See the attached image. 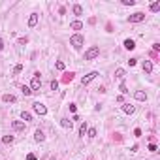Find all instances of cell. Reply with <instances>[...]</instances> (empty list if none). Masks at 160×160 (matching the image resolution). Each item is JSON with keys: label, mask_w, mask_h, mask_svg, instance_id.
Returning a JSON list of instances; mask_svg holds the SVG:
<instances>
[{"label": "cell", "mask_w": 160, "mask_h": 160, "mask_svg": "<svg viewBox=\"0 0 160 160\" xmlns=\"http://www.w3.org/2000/svg\"><path fill=\"white\" fill-rule=\"evenodd\" d=\"M136 62H138V58H130V61H128V64H130V66H136Z\"/></svg>", "instance_id": "cell-36"}, {"label": "cell", "mask_w": 160, "mask_h": 160, "mask_svg": "<svg viewBox=\"0 0 160 160\" xmlns=\"http://www.w3.org/2000/svg\"><path fill=\"white\" fill-rule=\"evenodd\" d=\"M34 139H36L38 143H42L43 139H45V134H43L42 130H36V132H34Z\"/></svg>", "instance_id": "cell-11"}, {"label": "cell", "mask_w": 160, "mask_h": 160, "mask_svg": "<svg viewBox=\"0 0 160 160\" xmlns=\"http://www.w3.org/2000/svg\"><path fill=\"white\" fill-rule=\"evenodd\" d=\"M55 68H57V70H61V72H62L64 68H66V64H64L62 61H57V64H55Z\"/></svg>", "instance_id": "cell-25"}, {"label": "cell", "mask_w": 160, "mask_h": 160, "mask_svg": "<svg viewBox=\"0 0 160 160\" xmlns=\"http://www.w3.org/2000/svg\"><path fill=\"white\" fill-rule=\"evenodd\" d=\"M36 25H38V13H30V17H29V26H30V29H34Z\"/></svg>", "instance_id": "cell-9"}, {"label": "cell", "mask_w": 160, "mask_h": 160, "mask_svg": "<svg viewBox=\"0 0 160 160\" xmlns=\"http://www.w3.org/2000/svg\"><path fill=\"white\" fill-rule=\"evenodd\" d=\"M125 49H128V51H132V49H136V42L134 40H125Z\"/></svg>", "instance_id": "cell-12"}, {"label": "cell", "mask_w": 160, "mask_h": 160, "mask_svg": "<svg viewBox=\"0 0 160 160\" xmlns=\"http://www.w3.org/2000/svg\"><path fill=\"white\" fill-rule=\"evenodd\" d=\"M87 136H89V138H94L96 136V128H89V130H87Z\"/></svg>", "instance_id": "cell-28"}, {"label": "cell", "mask_w": 160, "mask_h": 160, "mask_svg": "<svg viewBox=\"0 0 160 160\" xmlns=\"http://www.w3.org/2000/svg\"><path fill=\"white\" fill-rule=\"evenodd\" d=\"M153 49L154 51H160V43H153Z\"/></svg>", "instance_id": "cell-37"}, {"label": "cell", "mask_w": 160, "mask_h": 160, "mask_svg": "<svg viewBox=\"0 0 160 160\" xmlns=\"http://www.w3.org/2000/svg\"><path fill=\"white\" fill-rule=\"evenodd\" d=\"M119 90H121V93H122V94H126V93H128V89H126V85H125V81H122V83H121V87H119Z\"/></svg>", "instance_id": "cell-29"}, {"label": "cell", "mask_w": 160, "mask_h": 160, "mask_svg": "<svg viewBox=\"0 0 160 160\" xmlns=\"http://www.w3.org/2000/svg\"><path fill=\"white\" fill-rule=\"evenodd\" d=\"M87 130H89V126H87V122H81V126H79V138H85Z\"/></svg>", "instance_id": "cell-15"}, {"label": "cell", "mask_w": 160, "mask_h": 160, "mask_svg": "<svg viewBox=\"0 0 160 160\" xmlns=\"http://www.w3.org/2000/svg\"><path fill=\"white\" fill-rule=\"evenodd\" d=\"M143 72H145V74H151V72H153V62H151V61L143 62Z\"/></svg>", "instance_id": "cell-13"}, {"label": "cell", "mask_w": 160, "mask_h": 160, "mask_svg": "<svg viewBox=\"0 0 160 160\" xmlns=\"http://www.w3.org/2000/svg\"><path fill=\"white\" fill-rule=\"evenodd\" d=\"M2 100H4L6 104H8V102H15V96H13V94H4Z\"/></svg>", "instance_id": "cell-21"}, {"label": "cell", "mask_w": 160, "mask_h": 160, "mask_svg": "<svg viewBox=\"0 0 160 160\" xmlns=\"http://www.w3.org/2000/svg\"><path fill=\"white\" fill-rule=\"evenodd\" d=\"M13 139H15L13 136H4V138H2V141L6 143V145H10V143H13Z\"/></svg>", "instance_id": "cell-23"}, {"label": "cell", "mask_w": 160, "mask_h": 160, "mask_svg": "<svg viewBox=\"0 0 160 160\" xmlns=\"http://www.w3.org/2000/svg\"><path fill=\"white\" fill-rule=\"evenodd\" d=\"M70 111L75 115V111H77V106H75V104H70Z\"/></svg>", "instance_id": "cell-33"}, {"label": "cell", "mask_w": 160, "mask_h": 160, "mask_svg": "<svg viewBox=\"0 0 160 160\" xmlns=\"http://www.w3.org/2000/svg\"><path fill=\"white\" fill-rule=\"evenodd\" d=\"M115 77H119V79H121V81H125V77H126V72L122 70V68H119V70L115 72Z\"/></svg>", "instance_id": "cell-17"}, {"label": "cell", "mask_w": 160, "mask_h": 160, "mask_svg": "<svg viewBox=\"0 0 160 160\" xmlns=\"http://www.w3.org/2000/svg\"><path fill=\"white\" fill-rule=\"evenodd\" d=\"M21 90H23V94H25V96H30V94H32L30 87H26V85H23V87H21Z\"/></svg>", "instance_id": "cell-24"}, {"label": "cell", "mask_w": 160, "mask_h": 160, "mask_svg": "<svg viewBox=\"0 0 160 160\" xmlns=\"http://www.w3.org/2000/svg\"><path fill=\"white\" fill-rule=\"evenodd\" d=\"M26 160H38V158H36V154L30 153V154H26Z\"/></svg>", "instance_id": "cell-34"}, {"label": "cell", "mask_w": 160, "mask_h": 160, "mask_svg": "<svg viewBox=\"0 0 160 160\" xmlns=\"http://www.w3.org/2000/svg\"><path fill=\"white\" fill-rule=\"evenodd\" d=\"M61 125H62V128H66V130H68V128L72 130V126H74V122H72V121H68V119H61Z\"/></svg>", "instance_id": "cell-19"}, {"label": "cell", "mask_w": 160, "mask_h": 160, "mask_svg": "<svg viewBox=\"0 0 160 160\" xmlns=\"http://www.w3.org/2000/svg\"><path fill=\"white\" fill-rule=\"evenodd\" d=\"M40 89H42V77H40V74H34L32 75V81H30V90L36 93Z\"/></svg>", "instance_id": "cell-3"}, {"label": "cell", "mask_w": 160, "mask_h": 160, "mask_svg": "<svg viewBox=\"0 0 160 160\" xmlns=\"http://www.w3.org/2000/svg\"><path fill=\"white\" fill-rule=\"evenodd\" d=\"M21 119H23V122H25V121H32V115L29 113V111H23V113H21Z\"/></svg>", "instance_id": "cell-22"}, {"label": "cell", "mask_w": 160, "mask_h": 160, "mask_svg": "<svg viewBox=\"0 0 160 160\" xmlns=\"http://www.w3.org/2000/svg\"><path fill=\"white\" fill-rule=\"evenodd\" d=\"M11 128L17 130V132H21V130H25V128H26V125L23 121H13V122H11Z\"/></svg>", "instance_id": "cell-7"}, {"label": "cell", "mask_w": 160, "mask_h": 160, "mask_svg": "<svg viewBox=\"0 0 160 160\" xmlns=\"http://www.w3.org/2000/svg\"><path fill=\"white\" fill-rule=\"evenodd\" d=\"M32 109H34V113L42 115V117H43V115H47V107L43 106L42 102H34V104H32Z\"/></svg>", "instance_id": "cell-4"}, {"label": "cell", "mask_w": 160, "mask_h": 160, "mask_svg": "<svg viewBox=\"0 0 160 160\" xmlns=\"http://www.w3.org/2000/svg\"><path fill=\"white\" fill-rule=\"evenodd\" d=\"M96 77H98V72H89L87 75H83V77H81V85H83V87L89 85V83H90V81H94Z\"/></svg>", "instance_id": "cell-6"}, {"label": "cell", "mask_w": 160, "mask_h": 160, "mask_svg": "<svg viewBox=\"0 0 160 160\" xmlns=\"http://www.w3.org/2000/svg\"><path fill=\"white\" fill-rule=\"evenodd\" d=\"M23 72V64H15V68H13V74L17 75V74H21Z\"/></svg>", "instance_id": "cell-27"}, {"label": "cell", "mask_w": 160, "mask_h": 160, "mask_svg": "<svg viewBox=\"0 0 160 160\" xmlns=\"http://www.w3.org/2000/svg\"><path fill=\"white\" fill-rule=\"evenodd\" d=\"M134 111H136V106H132V104H122V113L132 115Z\"/></svg>", "instance_id": "cell-8"}, {"label": "cell", "mask_w": 160, "mask_h": 160, "mask_svg": "<svg viewBox=\"0 0 160 160\" xmlns=\"http://www.w3.org/2000/svg\"><path fill=\"white\" fill-rule=\"evenodd\" d=\"M136 0H122V6H134Z\"/></svg>", "instance_id": "cell-30"}, {"label": "cell", "mask_w": 160, "mask_h": 160, "mask_svg": "<svg viewBox=\"0 0 160 160\" xmlns=\"http://www.w3.org/2000/svg\"><path fill=\"white\" fill-rule=\"evenodd\" d=\"M134 136H136V138H139V136H141V130H139V128H136V130H134Z\"/></svg>", "instance_id": "cell-35"}, {"label": "cell", "mask_w": 160, "mask_h": 160, "mask_svg": "<svg viewBox=\"0 0 160 160\" xmlns=\"http://www.w3.org/2000/svg\"><path fill=\"white\" fill-rule=\"evenodd\" d=\"M17 43H19V45H26V43H29V38H26V36H23V38L17 40Z\"/></svg>", "instance_id": "cell-26"}, {"label": "cell", "mask_w": 160, "mask_h": 160, "mask_svg": "<svg viewBox=\"0 0 160 160\" xmlns=\"http://www.w3.org/2000/svg\"><path fill=\"white\" fill-rule=\"evenodd\" d=\"M96 57H100V47H96V45L89 47V49L85 51V55H83V58H85V61H94Z\"/></svg>", "instance_id": "cell-2"}, {"label": "cell", "mask_w": 160, "mask_h": 160, "mask_svg": "<svg viewBox=\"0 0 160 160\" xmlns=\"http://www.w3.org/2000/svg\"><path fill=\"white\" fill-rule=\"evenodd\" d=\"M2 49H4V40L0 38V51H2Z\"/></svg>", "instance_id": "cell-38"}, {"label": "cell", "mask_w": 160, "mask_h": 160, "mask_svg": "<svg viewBox=\"0 0 160 160\" xmlns=\"http://www.w3.org/2000/svg\"><path fill=\"white\" fill-rule=\"evenodd\" d=\"M149 10L153 11V13H157V11H160V0H157V2H153L149 6Z\"/></svg>", "instance_id": "cell-18"}, {"label": "cell", "mask_w": 160, "mask_h": 160, "mask_svg": "<svg viewBox=\"0 0 160 160\" xmlns=\"http://www.w3.org/2000/svg\"><path fill=\"white\" fill-rule=\"evenodd\" d=\"M74 72H66V74H64V77H62V83H70L72 79H74Z\"/></svg>", "instance_id": "cell-16"}, {"label": "cell", "mask_w": 160, "mask_h": 160, "mask_svg": "<svg viewBox=\"0 0 160 160\" xmlns=\"http://www.w3.org/2000/svg\"><path fill=\"white\" fill-rule=\"evenodd\" d=\"M70 45L74 47L75 51H79V49H81L83 45H85V38H83V36L79 34V32H75V34H74V36L70 38Z\"/></svg>", "instance_id": "cell-1"}, {"label": "cell", "mask_w": 160, "mask_h": 160, "mask_svg": "<svg viewBox=\"0 0 160 160\" xmlns=\"http://www.w3.org/2000/svg\"><path fill=\"white\" fill-rule=\"evenodd\" d=\"M51 89H53V90L58 89V81H57V79H53V81H51Z\"/></svg>", "instance_id": "cell-31"}, {"label": "cell", "mask_w": 160, "mask_h": 160, "mask_svg": "<svg viewBox=\"0 0 160 160\" xmlns=\"http://www.w3.org/2000/svg\"><path fill=\"white\" fill-rule=\"evenodd\" d=\"M134 98L139 100V102H145V100H147V93H143V90H136V93H134Z\"/></svg>", "instance_id": "cell-10"}, {"label": "cell", "mask_w": 160, "mask_h": 160, "mask_svg": "<svg viewBox=\"0 0 160 160\" xmlns=\"http://www.w3.org/2000/svg\"><path fill=\"white\" fill-rule=\"evenodd\" d=\"M141 21H145V13L143 11H136V13H132L128 17V23H141Z\"/></svg>", "instance_id": "cell-5"}, {"label": "cell", "mask_w": 160, "mask_h": 160, "mask_svg": "<svg viewBox=\"0 0 160 160\" xmlns=\"http://www.w3.org/2000/svg\"><path fill=\"white\" fill-rule=\"evenodd\" d=\"M72 10H74V15H83V8L79 6V4H75V6L72 8Z\"/></svg>", "instance_id": "cell-20"}, {"label": "cell", "mask_w": 160, "mask_h": 160, "mask_svg": "<svg viewBox=\"0 0 160 160\" xmlns=\"http://www.w3.org/2000/svg\"><path fill=\"white\" fill-rule=\"evenodd\" d=\"M70 29H72V30H81V29H83V23H81V21H72V23H70Z\"/></svg>", "instance_id": "cell-14"}, {"label": "cell", "mask_w": 160, "mask_h": 160, "mask_svg": "<svg viewBox=\"0 0 160 160\" xmlns=\"http://www.w3.org/2000/svg\"><path fill=\"white\" fill-rule=\"evenodd\" d=\"M147 149H149L151 153H157V145H154V143H149V147H147Z\"/></svg>", "instance_id": "cell-32"}]
</instances>
